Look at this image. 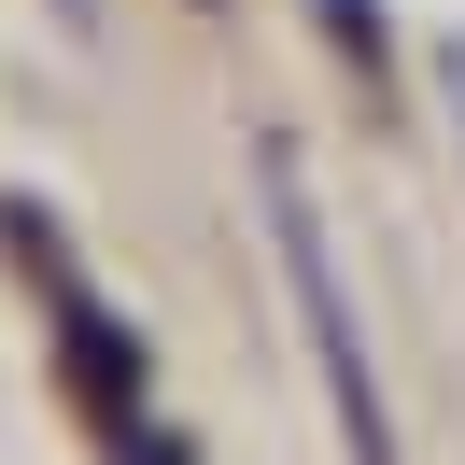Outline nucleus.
<instances>
[{
  "mask_svg": "<svg viewBox=\"0 0 465 465\" xmlns=\"http://www.w3.org/2000/svg\"><path fill=\"white\" fill-rule=\"evenodd\" d=\"M311 15H324V43H339V57L367 71V85L395 71V43H381V15H367V0H311Z\"/></svg>",
  "mask_w": 465,
  "mask_h": 465,
  "instance_id": "3",
  "label": "nucleus"
},
{
  "mask_svg": "<svg viewBox=\"0 0 465 465\" xmlns=\"http://www.w3.org/2000/svg\"><path fill=\"white\" fill-rule=\"evenodd\" d=\"M127 465H183V451H170V437H155V423H127Z\"/></svg>",
  "mask_w": 465,
  "mask_h": 465,
  "instance_id": "4",
  "label": "nucleus"
},
{
  "mask_svg": "<svg viewBox=\"0 0 465 465\" xmlns=\"http://www.w3.org/2000/svg\"><path fill=\"white\" fill-rule=\"evenodd\" d=\"M57 352H71V381H85V409H99V423H142V352H127L114 339V311H85V296H71V311H57Z\"/></svg>",
  "mask_w": 465,
  "mask_h": 465,
  "instance_id": "2",
  "label": "nucleus"
},
{
  "mask_svg": "<svg viewBox=\"0 0 465 465\" xmlns=\"http://www.w3.org/2000/svg\"><path fill=\"white\" fill-rule=\"evenodd\" d=\"M57 15H71V29H99V0H57Z\"/></svg>",
  "mask_w": 465,
  "mask_h": 465,
  "instance_id": "5",
  "label": "nucleus"
},
{
  "mask_svg": "<svg viewBox=\"0 0 465 465\" xmlns=\"http://www.w3.org/2000/svg\"><path fill=\"white\" fill-rule=\"evenodd\" d=\"M254 170H268V254H282L296 324H311V367H324V395H339V451H352V465H395V409H381L367 324H352V282H339V240H324V212H311V183H296L282 142H268Z\"/></svg>",
  "mask_w": 465,
  "mask_h": 465,
  "instance_id": "1",
  "label": "nucleus"
}]
</instances>
